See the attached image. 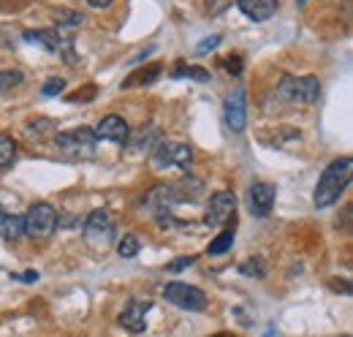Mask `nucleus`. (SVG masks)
Masks as SVG:
<instances>
[{
	"label": "nucleus",
	"mask_w": 353,
	"mask_h": 337,
	"mask_svg": "<svg viewBox=\"0 0 353 337\" xmlns=\"http://www.w3.org/2000/svg\"><path fill=\"white\" fill-rule=\"evenodd\" d=\"M351 171L353 161L348 155H343V158H337V161H332L326 166V171L321 174V180L315 185V193H312V202H315L318 210H326L334 202H340V196L345 193V188L351 182Z\"/></svg>",
	"instance_id": "nucleus-1"
},
{
	"label": "nucleus",
	"mask_w": 353,
	"mask_h": 337,
	"mask_svg": "<svg viewBox=\"0 0 353 337\" xmlns=\"http://www.w3.org/2000/svg\"><path fill=\"white\" fill-rule=\"evenodd\" d=\"M85 242H88L92 251H103L112 245L114 234H117V226H114V218L106 210H95L88 215L85 220Z\"/></svg>",
	"instance_id": "nucleus-2"
},
{
	"label": "nucleus",
	"mask_w": 353,
	"mask_h": 337,
	"mask_svg": "<svg viewBox=\"0 0 353 337\" xmlns=\"http://www.w3.org/2000/svg\"><path fill=\"white\" fill-rule=\"evenodd\" d=\"M277 95L291 104H315L321 95V84L315 77H283L277 84Z\"/></svg>",
	"instance_id": "nucleus-3"
},
{
	"label": "nucleus",
	"mask_w": 353,
	"mask_h": 337,
	"mask_svg": "<svg viewBox=\"0 0 353 337\" xmlns=\"http://www.w3.org/2000/svg\"><path fill=\"white\" fill-rule=\"evenodd\" d=\"M54 142H57V147H60L65 155H71V158H90V155L95 153L98 136H95V131H90V128H74V131H60V133L54 136Z\"/></svg>",
	"instance_id": "nucleus-4"
},
{
	"label": "nucleus",
	"mask_w": 353,
	"mask_h": 337,
	"mask_svg": "<svg viewBox=\"0 0 353 337\" xmlns=\"http://www.w3.org/2000/svg\"><path fill=\"white\" fill-rule=\"evenodd\" d=\"M22 220H25V234L33 240H46L57 229V212L46 202H36Z\"/></svg>",
	"instance_id": "nucleus-5"
},
{
	"label": "nucleus",
	"mask_w": 353,
	"mask_h": 337,
	"mask_svg": "<svg viewBox=\"0 0 353 337\" xmlns=\"http://www.w3.org/2000/svg\"><path fill=\"white\" fill-rule=\"evenodd\" d=\"M150 161H152L155 168L176 166L188 171L190 161H193V150H190V144H182V142H161V144L150 153Z\"/></svg>",
	"instance_id": "nucleus-6"
},
{
	"label": "nucleus",
	"mask_w": 353,
	"mask_h": 337,
	"mask_svg": "<svg viewBox=\"0 0 353 337\" xmlns=\"http://www.w3.org/2000/svg\"><path fill=\"white\" fill-rule=\"evenodd\" d=\"M163 296L172 305L182 307V310H190V313H199V310L207 307V294L201 289H196V286H188V283H169L163 289Z\"/></svg>",
	"instance_id": "nucleus-7"
},
{
	"label": "nucleus",
	"mask_w": 353,
	"mask_h": 337,
	"mask_svg": "<svg viewBox=\"0 0 353 337\" xmlns=\"http://www.w3.org/2000/svg\"><path fill=\"white\" fill-rule=\"evenodd\" d=\"M225 126L231 128L234 133H242L248 126V98H245V87H234L228 95H225Z\"/></svg>",
	"instance_id": "nucleus-8"
},
{
	"label": "nucleus",
	"mask_w": 353,
	"mask_h": 337,
	"mask_svg": "<svg viewBox=\"0 0 353 337\" xmlns=\"http://www.w3.org/2000/svg\"><path fill=\"white\" fill-rule=\"evenodd\" d=\"M277 199V188L272 182H253L248 191V204H250V215L256 218H266Z\"/></svg>",
	"instance_id": "nucleus-9"
},
{
	"label": "nucleus",
	"mask_w": 353,
	"mask_h": 337,
	"mask_svg": "<svg viewBox=\"0 0 353 337\" xmlns=\"http://www.w3.org/2000/svg\"><path fill=\"white\" fill-rule=\"evenodd\" d=\"M150 307H152L150 299H131L128 307L120 313V327L133 332V335L144 332L147 329V313H150Z\"/></svg>",
	"instance_id": "nucleus-10"
},
{
	"label": "nucleus",
	"mask_w": 353,
	"mask_h": 337,
	"mask_svg": "<svg viewBox=\"0 0 353 337\" xmlns=\"http://www.w3.org/2000/svg\"><path fill=\"white\" fill-rule=\"evenodd\" d=\"M234 212H236V196L231 191H218V193H212V199L207 204V223L221 226Z\"/></svg>",
	"instance_id": "nucleus-11"
},
{
	"label": "nucleus",
	"mask_w": 353,
	"mask_h": 337,
	"mask_svg": "<svg viewBox=\"0 0 353 337\" xmlns=\"http://www.w3.org/2000/svg\"><path fill=\"white\" fill-rule=\"evenodd\" d=\"M95 136L98 139H106V142H114V144H125L131 131H128V123L120 117V115H106L98 128H95Z\"/></svg>",
	"instance_id": "nucleus-12"
},
{
	"label": "nucleus",
	"mask_w": 353,
	"mask_h": 337,
	"mask_svg": "<svg viewBox=\"0 0 353 337\" xmlns=\"http://www.w3.org/2000/svg\"><path fill=\"white\" fill-rule=\"evenodd\" d=\"M204 193V182L199 177H182L176 182H169V196H172V204H179V202H196L199 196Z\"/></svg>",
	"instance_id": "nucleus-13"
},
{
	"label": "nucleus",
	"mask_w": 353,
	"mask_h": 337,
	"mask_svg": "<svg viewBox=\"0 0 353 337\" xmlns=\"http://www.w3.org/2000/svg\"><path fill=\"white\" fill-rule=\"evenodd\" d=\"M236 6H239V11L248 17V19H253V22H266V19H272L274 17V11H277V0H236Z\"/></svg>",
	"instance_id": "nucleus-14"
},
{
	"label": "nucleus",
	"mask_w": 353,
	"mask_h": 337,
	"mask_svg": "<svg viewBox=\"0 0 353 337\" xmlns=\"http://www.w3.org/2000/svg\"><path fill=\"white\" fill-rule=\"evenodd\" d=\"M0 237L8 242L25 237V220L19 215H8L6 210H0Z\"/></svg>",
	"instance_id": "nucleus-15"
},
{
	"label": "nucleus",
	"mask_w": 353,
	"mask_h": 337,
	"mask_svg": "<svg viewBox=\"0 0 353 337\" xmlns=\"http://www.w3.org/2000/svg\"><path fill=\"white\" fill-rule=\"evenodd\" d=\"M22 39L30 44H39V46H44L46 52H54V55L60 49V33L57 30H25Z\"/></svg>",
	"instance_id": "nucleus-16"
},
{
	"label": "nucleus",
	"mask_w": 353,
	"mask_h": 337,
	"mask_svg": "<svg viewBox=\"0 0 353 337\" xmlns=\"http://www.w3.org/2000/svg\"><path fill=\"white\" fill-rule=\"evenodd\" d=\"M158 144H161V133H158L155 128H150V131H141V133H136V136L131 139V150H133V153H152Z\"/></svg>",
	"instance_id": "nucleus-17"
},
{
	"label": "nucleus",
	"mask_w": 353,
	"mask_h": 337,
	"mask_svg": "<svg viewBox=\"0 0 353 337\" xmlns=\"http://www.w3.org/2000/svg\"><path fill=\"white\" fill-rule=\"evenodd\" d=\"M161 71H163V66L161 63H150L147 68H141V71H136L131 79H125L123 87H139V84H152L158 77H161Z\"/></svg>",
	"instance_id": "nucleus-18"
},
{
	"label": "nucleus",
	"mask_w": 353,
	"mask_h": 337,
	"mask_svg": "<svg viewBox=\"0 0 353 337\" xmlns=\"http://www.w3.org/2000/svg\"><path fill=\"white\" fill-rule=\"evenodd\" d=\"M52 17H54V25H57V28H77V25L85 22V14L71 11V8H54Z\"/></svg>",
	"instance_id": "nucleus-19"
},
{
	"label": "nucleus",
	"mask_w": 353,
	"mask_h": 337,
	"mask_svg": "<svg viewBox=\"0 0 353 337\" xmlns=\"http://www.w3.org/2000/svg\"><path fill=\"white\" fill-rule=\"evenodd\" d=\"M231 245H234V229H225V231H221V234L207 245V253H210V256H223V253L231 251Z\"/></svg>",
	"instance_id": "nucleus-20"
},
{
	"label": "nucleus",
	"mask_w": 353,
	"mask_h": 337,
	"mask_svg": "<svg viewBox=\"0 0 353 337\" xmlns=\"http://www.w3.org/2000/svg\"><path fill=\"white\" fill-rule=\"evenodd\" d=\"M239 272H242L245 278H264V275H266V264H264V258H259V256H253V258H248V261H242V264H239Z\"/></svg>",
	"instance_id": "nucleus-21"
},
{
	"label": "nucleus",
	"mask_w": 353,
	"mask_h": 337,
	"mask_svg": "<svg viewBox=\"0 0 353 337\" xmlns=\"http://www.w3.org/2000/svg\"><path fill=\"white\" fill-rule=\"evenodd\" d=\"M141 248V242H139V237L136 234H125L120 242H117V253H120V258H133L136 253Z\"/></svg>",
	"instance_id": "nucleus-22"
},
{
	"label": "nucleus",
	"mask_w": 353,
	"mask_h": 337,
	"mask_svg": "<svg viewBox=\"0 0 353 337\" xmlns=\"http://www.w3.org/2000/svg\"><path fill=\"white\" fill-rule=\"evenodd\" d=\"M14 155H17L14 142H11L8 136H3V133H0V168L11 166V164H14Z\"/></svg>",
	"instance_id": "nucleus-23"
},
{
	"label": "nucleus",
	"mask_w": 353,
	"mask_h": 337,
	"mask_svg": "<svg viewBox=\"0 0 353 337\" xmlns=\"http://www.w3.org/2000/svg\"><path fill=\"white\" fill-rule=\"evenodd\" d=\"M65 90V79L63 77H49L41 87V93H44L46 98H52V95H57V93H63Z\"/></svg>",
	"instance_id": "nucleus-24"
},
{
	"label": "nucleus",
	"mask_w": 353,
	"mask_h": 337,
	"mask_svg": "<svg viewBox=\"0 0 353 337\" xmlns=\"http://www.w3.org/2000/svg\"><path fill=\"white\" fill-rule=\"evenodd\" d=\"M19 82H22V71H3V74H0V93L17 87Z\"/></svg>",
	"instance_id": "nucleus-25"
},
{
	"label": "nucleus",
	"mask_w": 353,
	"mask_h": 337,
	"mask_svg": "<svg viewBox=\"0 0 353 337\" xmlns=\"http://www.w3.org/2000/svg\"><path fill=\"white\" fill-rule=\"evenodd\" d=\"M185 77H190V79H196V82H210V79H212L210 71H207V68H199V66H188V68H185Z\"/></svg>",
	"instance_id": "nucleus-26"
},
{
	"label": "nucleus",
	"mask_w": 353,
	"mask_h": 337,
	"mask_svg": "<svg viewBox=\"0 0 353 337\" xmlns=\"http://www.w3.org/2000/svg\"><path fill=\"white\" fill-rule=\"evenodd\" d=\"M221 36H212V39H204V41L196 46V55H207V52H212V49H218L221 46Z\"/></svg>",
	"instance_id": "nucleus-27"
},
{
	"label": "nucleus",
	"mask_w": 353,
	"mask_h": 337,
	"mask_svg": "<svg viewBox=\"0 0 353 337\" xmlns=\"http://www.w3.org/2000/svg\"><path fill=\"white\" fill-rule=\"evenodd\" d=\"M196 258L193 256H182V258H174L169 267H166V272H179V269H185V267H190Z\"/></svg>",
	"instance_id": "nucleus-28"
},
{
	"label": "nucleus",
	"mask_w": 353,
	"mask_h": 337,
	"mask_svg": "<svg viewBox=\"0 0 353 337\" xmlns=\"http://www.w3.org/2000/svg\"><path fill=\"white\" fill-rule=\"evenodd\" d=\"M228 6H231V0H207V14L215 17V14H221L223 8H228Z\"/></svg>",
	"instance_id": "nucleus-29"
},
{
	"label": "nucleus",
	"mask_w": 353,
	"mask_h": 337,
	"mask_svg": "<svg viewBox=\"0 0 353 337\" xmlns=\"http://www.w3.org/2000/svg\"><path fill=\"white\" fill-rule=\"evenodd\" d=\"M225 68H228V71H234V74H239V71H242V57H239V55H234L231 60H225Z\"/></svg>",
	"instance_id": "nucleus-30"
},
{
	"label": "nucleus",
	"mask_w": 353,
	"mask_h": 337,
	"mask_svg": "<svg viewBox=\"0 0 353 337\" xmlns=\"http://www.w3.org/2000/svg\"><path fill=\"white\" fill-rule=\"evenodd\" d=\"M95 93V87H88V90H79V93H74L68 101H74V104H79V101H90L88 95H92Z\"/></svg>",
	"instance_id": "nucleus-31"
},
{
	"label": "nucleus",
	"mask_w": 353,
	"mask_h": 337,
	"mask_svg": "<svg viewBox=\"0 0 353 337\" xmlns=\"http://www.w3.org/2000/svg\"><path fill=\"white\" fill-rule=\"evenodd\" d=\"M14 280H25V283H33V280H39V272H33V269H28L25 275H11Z\"/></svg>",
	"instance_id": "nucleus-32"
},
{
	"label": "nucleus",
	"mask_w": 353,
	"mask_h": 337,
	"mask_svg": "<svg viewBox=\"0 0 353 337\" xmlns=\"http://www.w3.org/2000/svg\"><path fill=\"white\" fill-rule=\"evenodd\" d=\"M92 8H106V6H112V0H88Z\"/></svg>",
	"instance_id": "nucleus-33"
},
{
	"label": "nucleus",
	"mask_w": 353,
	"mask_h": 337,
	"mask_svg": "<svg viewBox=\"0 0 353 337\" xmlns=\"http://www.w3.org/2000/svg\"><path fill=\"white\" fill-rule=\"evenodd\" d=\"M264 337H277V329H274V327H269V329L264 332Z\"/></svg>",
	"instance_id": "nucleus-34"
},
{
	"label": "nucleus",
	"mask_w": 353,
	"mask_h": 337,
	"mask_svg": "<svg viewBox=\"0 0 353 337\" xmlns=\"http://www.w3.org/2000/svg\"><path fill=\"white\" fill-rule=\"evenodd\" d=\"M215 337H234V335H215Z\"/></svg>",
	"instance_id": "nucleus-35"
},
{
	"label": "nucleus",
	"mask_w": 353,
	"mask_h": 337,
	"mask_svg": "<svg viewBox=\"0 0 353 337\" xmlns=\"http://www.w3.org/2000/svg\"><path fill=\"white\" fill-rule=\"evenodd\" d=\"M305 3H307V0H299V6H305Z\"/></svg>",
	"instance_id": "nucleus-36"
},
{
	"label": "nucleus",
	"mask_w": 353,
	"mask_h": 337,
	"mask_svg": "<svg viewBox=\"0 0 353 337\" xmlns=\"http://www.w3.org/2000/svg\"><path fill=\"white\" fill-rule=\"evenodd\" d=\"M343 337H351V335H343Z\"/></svg>",
	"instance_id": "nucleus-37"
}]
</instances>
